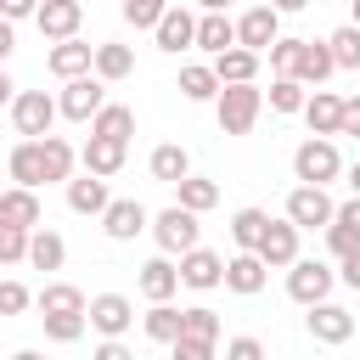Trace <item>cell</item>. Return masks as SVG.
Instances as JSON below:
<instances>
[{"mask_svg": "<svg viewBox=\"0 0 360 360\" xmlns=\"http://www.w3.org/2000/svg\"><path fill=\"white\" fill-rule=\"evenodd\" d=\"M152 236H158L163 253H186V248H197V208H186V202L163 208V214L152 219Z\"/></svg>", "mask_w": 360, "mask_h": 360, "instance_id": "6", "label": "cell"}, {"mask_svg": "<svg viewBox=\"0 0 360 360\" xmlns=\"http://www.w3.org/2000/svg\"><path fill=\"white\" fill-rule=\"evenodd\" d=\"M174 191H180V202H186V208H197V214H208V208L219 202V186H214V180H197V174L174 180Z\"/></svg>", "mask_w": 360, "mask_h": 360, "instance_id": "37", "label": "cell"}, {"mask_svg": "<svg viewBox=\"0 0 360 360\" xmlns=\"http://www.w3.org/2000/svg\"><path fill=\"white\" fill-rule=\"evenodd\" d=\"M225 354H231V360H259L264 349H259V338H231V343H225Z\"/></svg>", "mask_w": 360, "mask_h": 360, "instance_id": "48", "label": "cell"}, {"mask_svg": "<svg viewBox=\"0 0 360 360\" xmlns=\"http://www.w3.org/2000/svg\"><path fill=\"white\" fill-rule=\"evenodd\" d=\"M332 281H338V270L332 264H321V259H292L287 264V298L292 304H321L326 292H332Z\"/></svg>", "mask_w": 360, "mask_h": 360, "instance_id": "3", "label": "cell"}, {"mask_svg": "<svg viewBox=\"0 0 360 360\" xmlns=\"http://www.w3.org/2000/svg\"><path fill=\"white\" fill-rule=\"evenodd\" d=\"M152 34H158V51H186V45H197V17L180 11V6H169Z\"/></svg>", "mask_w": 360, "mask_h": 360, "instance_id": "20", "label": "cell"}, {"mask_svg": "<svg viewBox=\"0 0 360 360\" xmlns=\"http://www.w3.org/2000/svg\"><path fill=\"white\" fill-rule=\"evenodd\" d=\"M281 39V11L276 6H248L242 17H236V45H248V51H270Z\"/></svg>", "mask_w": 360, "mask_h": 360, "instance_id": "7", "label": "cell"}, {"mask_svg": "<svg viewBox=\"0 0 360 360\" xmlns=\"http://www.w3.org/2000/svg\"><path fill=\"white\" fill-rule=\"evenodd\" d=\"M62 309H84V292H79V287H68V281L39 287V315H62Z\"/></svg>", "mask_w": 360, "mask_h": 360, "instance_id": "38", "label": "cell"}, {"mask_svg": "<svg viewBox=\"0 0 360 360\" xmlns=\"http://www.w3.org/2000/svg\"><path fill=\"white\" fill-rule=\"evenodd\" d=\"M270 6H276V11H304L309 0H270Z\"/></svg>", "mask_w": 360, "mask_h": 360, "instance_id": "55", "label": "cell"}, {"mask_svg": "<svg viewBox=\"0 0 360 360\" xmlns=\"http://www.w3.org/2000/svg\"><path fill=\"white\" fill-rule=\"evenodd\" d=\"M169 6L163 0H124V17L135 22V28H158V17H163Z\"/></svg>", "mask_w": 360, "mask_h": 360, "instance_id": "42", "label": "cell"}, {"mask_svg": "<svg viewBox=\"0 0 360 360\" xmlns=\"http://www.w3.org/2000/svg\"><path fill=\"white\" fill-rule=\"evenodd\" d=\"M6 169H11L17 186H34V191H39V186H45V152H39V141L22 135V146L6 152Z\"/></svg>", "mask_w": 360, "mask_h": 360, "instance_id": "18", "label": "cell"}, {"mask_svg": "<svg viewBox=\"0 0 360 360\" xmlns=\"http://www.w3.org/2000/svg\"><path fill=\"white\" fill-rule=\"evenodd\" d=\"M304 79H292V73H276V84H270V107L276 112H304Z\"/></svg>", "mask_w": 360, "mask_h": 360, "instance_id": "36", "label": "cell"}, {"mask_svg": "<svg viewBox=\"0 0 360 360\" xmlns=\"http://www.w3.org/2000/svg\"><path fill=\"white\" fill-rule=\"evenodd\" d=\"M124 146H129V141H112V135H96V129H90V141H84L79 163H84L90 174H107V180H112V174L124 169Z\"/></svg>", "mask_w": 360, "mask_h": 360, "instance_id": "17", "label": "cell"}, {"mask_svg": "<svg viewBox=\"0 0 360 360\" xmlns=\"http://www.w3.org/2000/svg\"><path fill=\"white\" fill-rule=\"evenodd\" d=\"M62 259H68V242L56 236V231H28V264L34 270H62Z\"/></svg>", "mask_w": 360, "mask_h": 360, "instance_id": "26", "label": "cell"}, {"mask_svg": "<svg viewBox=\"0 0 360 360\" xmlns=\"http://www.w3.org/2000/svg\"><path fill=\"white\" fill-rule=\"evenodd\" d=\"M326 45H332L338 68H354V73H360V28H354V22H343V28H338Z\"/></svg>", "mask_w": 360, "mask_h": 360, "instance_id": "39", "label": "cell"}, {"mask_svg": "<svg viewBox=\"0 0 360 360\" xmlns=\"http://www.w3.org/2000/svg\"><path fill=\"white\" fill-rule=\"evenodd\" d=\"M84 326H90V315H84V309L45 315V338H51V343H79V338H84Z\"/></svg>", "mask_w": 360, "mask_h": 360, "instance_id": "35", "label": "cell"}, {"mask_svg": "<svg viewBox=\"0 0 360 360\" xmlns=\"http://www.w3.org/2000/svg\"><path fill=\"white\" fill-rule=\"evenodd\" d=\"M264 225H270V214H264V208H236V214H231V242L259 253V242H264Z\"/></svg>", "mask_w": 360, "mask_h": 360, "instance_id": "29", "label": "cell"}, {"mask_svg": "<svg viewBox=\"0 0 360 360\" xmlns=\"http://www.w3.org/2000/svg\"><path fill=\"white\" fill-rule=\"evenodd\" d=\"M292 56H298V39H276L270 45V68L276 73H292Z\"/></svg>", "mask_w": 360, "mask_h": 360, "instance_id": "46", "label": "cell"}, {"mask_svg": "<svg viewBox=\"0 0 360 360\" xmlns=\"http://www.w3.org/2000/svg\"><path fill=\"white\" fill-rule=\"evenodd\" d=\"M0 219H11V225H22V231H34V225L45 219V208H39L34 186H11V191H0Z\"/></svg>", "mask_w": 360, "mask_h": 360, "instance_id": "22", "label": "cell"}, {"mask_svg": "<svg viewBox=\"0 0 360 360\" xmlns=\"http://www.w3.org/2000/svg\"><path fill=\"white\" fill-rule=\"evenodd\" d=\"M146 225H152V214H146L135 197H112V202L101 208V231H107L112 242H135Z\"/></svg>", "mask_w": 360, "mask_h": 360, "instance_id": "9", "label": "cell"}, {"mask_svg": "<svg viewBox=\"0 0 360 360\" xmlns=\"http://www.w3.org/2000/svg\"><path fill=\"white\" fill-rule=\"evenodd\" d=\"M338 135H360V96L343 101V124H338Z\"/></svg>", "mask_w": 360, "mask_h": 360, "instance_id": "49", "label": "cell"}, {"mask_svg": "<svg viewBox=\"0 0 360 360\" xmlns=\"http://www.w3.org/2000/svg\"><path fill=\"white\" fill-rule=\"evenodd\" d=\"M186 174H191V152H186V146H158V152H152V180L174 186V180H186Z\"/></svg>", "mask_w": 360, "mask_h": 360, "instance_id": "32", "label": "cell"}, {"mask_svg": "<svg viewBox=\"0 0 360 360\" xmlns=\"http://www.w3.org/2000/svg\"><path fill=\"white\" fill-rule=\"evenodd\" d=\"M292 174H298V180H309V186H326V180H338V174H343V158H338L332 135H309V141L292 152Z\"/></svg>", "mask_w": 360, "mask_h": 360, "instance_id": "2", "label": "cell"}, {"mask_svg": "<svg viewBox=\"0 0 360 360\" xmlns=\"http://www.w3.org/2000/svg\"><path fill=\"white\" fill-rule=\"evenodd\" d=\"M349 191H354V197H360V163H354V169H349Z\"/></svg>", "mask_w": 360, "mask_h": 360, "instance_id": "56", "label": "cell"}, {"mask_svg": "<svg viewBox=\"0 0 360 360\" xmlns=\"http://www.w3.org/2000/svg\"><path fill=\"white\" fill-rule=\"evenodd\" d=\"M101 101H107L101 73H96V79H90V73H79V79H68V84H62V96H56L62 118H73V124H90V118L101 112Z\"/></svg>", "mask_w": 360, "mask_h": 360, "instance_id": "4", "label": "cell"}, {"mask_svg": "<svg viewBox=\"0 0 360 360\" xmlns=\"http://www.w3.org/2000/svg\"><path fill=\"white\" fill-rule=\"evenodd\" d=\"M180 332H197V338H219V315H214V309H202V304H191Z\"/></svg>", "mask_w": 360, "mask_h": 360, "instance_id": "43", "label": "cell"}, {"mask_svg": "<svg viewBox=\"0 0 360 360\" xmlns=\"http://www.w3.org/2000/svg\"><path fill=\"white\" fill-rule=\"evenodd\" d=\"M79 0H45L39 11H34V22H39V34L45 39H73L79 34Z\"/></svg>", "mask_w": 360, "mask_h": 360, "instance_id": "19", "label": "cell"}, {"mask_svg": "<svg viewBox=\"0 0 360 360\" xmlns=\"http://www.w3.org/2000/svg\"><path fill=\"white\" fill-rule=\"evenodd\" d=\"M354 28H360V0H354Z\"/></svg>", "mask_w": 360, "mask_h": 360, "instance_id": "58", "label": "cell"}, {"mask_svg": "<svg viewBox=\"0 0 360 360\" xmlns=\"http://www.w3.org/2000/svg\"><path fill=\"white\" fill-rule=\"evenodd\" d=\"M90 129H96V135H112V141H129V135H135V112L118 107V101H101V112L90 118Z\"/></svg>", "mask_w": 360, "mask_h": 360, "instance_id": "31", "label": "cell"}, {"mask_svg": "<svg viewBox=\"0 0 360 360\" xmlns=\"http://www.w3.org/2000/svg\"><path fill=\"white\" fill-rule=\"evenodd\" d=\"M39 152H45V180H68L73 174V146L62 135H39Z\"/></svg>", "mask_w": 360, "mask_h": 360, "instance_id": "34", "label": "cell"}, {"mask_svg": "<svg viewBox=\"0 0 360 360\" xmlns=\"http://www.w3.org/2000/svg\"><path fill=\"white\" fill-rule=\"evenodd\" d=\"M214 343H219V338H197V332H180L169 349H174V360H214Z\"/></svg>", "mask_w": 360, "mask_h": 360, "instance_id": "41", "label": "cell"}, {"mask_svg": "<svg viewBox=\"0 0 360 360\" xmlns=\"http://www.w3.org/2000/svg\"><path fill=\"white\" fill-rule=\"evenodd\" d=\"M326 248H332V259H343L349 248H360V236H354L349 225H338V219H332V225H326Z\"/></svg>", "mask_w": 360, "mask_h": 360, "instance_id": "45", "label": "cell"}, {"mask_svg": "<svg viewBox=\"0 0 360 360\" xmlns=\"http://www.w3.org/2000/svg\"><path fill=\"white\" fill-rule=\"evenodd\" d=\"M214 73H219V84H242V79H253V73H259V51L231 45V51H219V56H214Z\"/></svg>", "mask_w": 360, "mask_h": 360, "instance_id": "25", "label": "cell"}, {"mask_svg": "<svg viewBox=\"0 0 360 360\" xmlns=\"http://www.w3.org/2000/svg\"><path fill=\"white\" fill-rule=\"evenodd\" d=\"M11 96H17V84H11V73H6V62H0V107H6Z\"/></svg>", "mask_w": 360, "mask_h": 360, "instance_id": "54", "label": "cell"}, {"mask_svg": "<svg viewBox=\"0 0 360 360\" xmlns=\"http://www.w3.org/2000/svg\"><path fill=\"white\" fill-rule=\"evenodd\" d=\"M180 96H186V101H214V96H219V73L202 68V62L180 68Z\"/></svg>", "mask_w": 360, "mask_h": 360, "instance_id": "30", "label": "cell"}, {"mask_svg": "<svg viewBox=\"0 0 360 360\" xmlns=\"http://www.w3.org/2000/svg\"><path fill=\"white\" fill-rule=\"evenodd\" d=\"M45 62H51V73H56V79H79V73H90V68H96V45H84V39L73 34V39H56Z\"/></svg>", "mask_w": 360, "mask_h": 360, "instance_id": "16", "label": "cell"}, {"mask_svg": "<svg viewBox=\"0 0 360 360\" xmlns=\"http://www.w3.org/2000/svg\"><path fill=\"white\" fill-rule=\"evenodd\" d=\"M338 281H343V287H354V292H360V248H349V253H343V259H338Z\"/></svg>", "mask_w": 360, "mask_h": 360, "instance_id": "47", "label": "cell"}, {"mask_svg": "<svg viewBox=\"0 0 360 360\" xmlns=\"http://www.w3.org/2000/svg\"><path fill=\"white\" fill-rule=\"evenodd\" d=\"M34 11H39V0H0V17H11V22L17 17H34Z\"/></svg>", "mask_w": 360, "mask_h": 360, "instance_id": "51", "label": "cell"}, {"mask_svg": "<svg viewBox=\"0 0 360 360\" xmlns=\"http://www.w3.org/2000/svg\"><path fill=\"white\" fill-rule=\"evenodd\" d=\"M174 287H180V264H169V259H146L141 264V292L158 304V298H174Z\"/></svg>", "mask_w": 360, "mask_h": 360, "instance_id": "27", "label": "cell"}, {"mask_svg": "<svg viewBox=\"0 0 360 360\" xmlns=\"http://www.w3.org/2000/svg\"><path fill=\"white\" fill-rule=\"evenodd\" d=\"M304 326H309V338L315 343H349L354 338V315L343 309V304H309V315H304Z\"/></svg>", "mask_w": 360, "mask_h": 360, "instance_id": "10", "label": "cell"}, {"mask_svg": "<svg viewBox=\"0 0 360 360\" xmlns=\"http://www.w3.org/2000/svg\"><path fill=\"white\" fill-rule=\"evenodd\" d=\"M332 73H338V56H332V45H326V39H298L292 79H304V84H321V79H332Z\"/></svg>", "mask_w": 360, "mask_h": 360, "instance_id": "11", "label": "cell"}, {"mask_svg": "<svg viewBox=\"0 0 360 360\" xmlns=\"http://www.w3.org/2000/svg\"><path fill=\"white\" fill-rule=\"evenodd\" d=\"M180 281L197 287V292H208V287L225 281V259L208 253V248H186V253H180Z\"/></svg>", "mask_w": 360, "mask_h": 360, "instance_id": "13", "label": "cell"}, {"mask_svg": "<svg viewBox=\"0 0 360 360\" xmlns=\"http://www.w3.org/2000/svg\"><path fill=\"white\" fill-rule=\"evenodd\" d=\"M197 6H202V11H225L231 0H197Z\"/></svg>", "mask_w": 360, "mask_h": 360, "instance_id": "57", "label": "cell"}, {"mask_svg": "<svg viewBox=\"0 0 360 360\" xmlns=\"http://www.w3.org/2000/svg\"><path fill=\"white\" fill-rule=\"evenodd\" d=\"M56 101L45 96V90H22V96H11V124H17V135H51V124H56Z\"/></svg>", "mask_w": 360, "mask_h": 360, "instance_id": "5", "label": "cell"}, {"mask_svg": "<svg viewBox=\"0 0 360 360\" xmlns=\"http://www.w3.org/2000/svg\"><path fill=\"white\" fill-rule=\"evenodd\" d=\"M304 118H309V135H338V124H343V101H338L332 90H315V96L304 101Z\"/></svg>", "mask_w": 360, "mask_h": 360, "instance_id": "23", "label": "cell"}, {"mask_svg": "<svg viewBox=\"0 0 360 360\" xmlns=\"http://www.w3.org/2000/svg\"><path fill=\"white\" fill-rule=\"evenodd\" d=\"M84 315H90V326H96L101 338H118V332L135 321V309H129V298H124V292H101V298H90V304H84Z\"/></svg>", "mask_w": 360, "mask_h": 360, "instance_id": "15", "label": "cell"}, {"mask_svg": "<svg viewBox=\"0 0 360 360\" xmlns=\"http://www.w3.org/2000/svg\"><path fill=\"white\" fill-rule=\"evenodd\" d=\"M17 259H28V231L0 219V264H17Z\"/></svg>", "mask_w": 360, "mask_h": 360, "instance_id": "40", "label": "cell"}, {"mask_svg": "<svg viewBox=\"0 0 360 360\" xmlns=\"http://www.w3.org/2000/svg\"><path fill=\"white\" fill-rule=\"evenodd\" d=\"M96 360H129V349H124L118 338H101V343H96Z\"/></svg>", "mask_w": 360, "mask_h": 360, "instance_id": "52", "label": "cell"}, {"mask_svg": "<svg viewBox=\"0 0 360 360\" xmlns=\"http://www.w3.org/2000/svg\"><path fill=\"white\" fill-rule=\"evenodd\" d=\"M197 45L214 51V56L231 51V45H236V22H231L225 11H202V17H197Z\"/></svg>", "mask_w": 360, "mask_h": 360, "instance_id": "24", "label": "cell"}, {"mask_svg": "<svg viewBox=\"0 0 360 360\" xmlns=\"http://www.w3.org/2000/svg\"><path fill=\"white\" fill-rule=\"evenodd\" d=\"M264 276H270V264H264L253 248H242L236 259H225V287H231V292H242V298L264 292Z\"/></svg>", "mask_w": 360, "mask_h": 360, "instance_id": "14", "label": "cell"}, {"mask_svg": "<svg viewBox=\"0 0 360 360\" xmlns=\"http://www.w3.org/2000/svg\"><path fill=\"white\" fill-rule=\"evenodd\" d=\"M96 73L101 79H129L135 73V51L129 45H96Z\"/></svg>", "mask_w": 360, "mask_h": 360, "instance_id": "33", "label": "cell"}, {"mask_svg": "<svg viewBox=\"0 0 360 360\" xmlns=\"http://www.w3.org/2000/svg\"><path fill=\"white\" fill-rule=\"evenodd\" d=\"M112 197H107V174H79V180H68V208L73 214H101Z\"/></svg>", "mask_w": 360, "mask_h": 360, "instance_id": "21", "label": "cell"}, {"mask_svg": "<svg viewBox=\"0 0 360 360\" xmlns=\"http://www.w3.org/2000/svg\"><path fill=\"white\" fill-rule=\"evenodd\" d=\"M17 51V34H11V17H0V62Z\"/></svg>", "mask_w": 360, "mask_h": 360, "instance_id": "53", "label": "cell"}, {"mask_svg": "<svg viewBox=\"0 0 360 360\" xmlns=\"http://www.w3.org/2000/svg\"><path fill=\"white\" fill-rule=\"evenodd\" d=\"M180 326H186V309H174L169 298H158V304L146 309V338H152V343H174Z\"/></svg>", "mask_w": 360, "mask_h": 360, "instance_id": "28", "label": "cell"}, {"mask_svg": "<svg viewBox=\"0 0 360 360\" xmlns=\"http://www.w3.org/2000/svg\"><path fill=\"white\" fill-rule=\"evenodd\" d=\"M259 259H264L270 270H287V264L298 259V225H292V219H270V225H264V242H259Z\"/></svg>", "mask_w": 360, "mask_h": 360, "instance_id": "12", "label": "cell"}, {"mask_svg": "<svg viewBox=\"0 0 360 360\" xmlns=\"http://www.w3.org/2000/svg\"><path fill=\"white\" fill-rule=\"evenodd\" d=\"M332 197H326V186H292V197H287V219L298 225V231H315V225H332Z\"/></svg>", "mask_w": 360, "mask_h": 360, "instance_id": "8", "label": "cell"}, {"mask_svg": "<svg viewBox=\"0 0 360 360\" xmlns=\"http://www.w3.org/2000/svg\"><path fill=\"white\" fill-rule=\"evenodd\" d=\"M259 107H264V90H253V79L219 84V96H214V118H219L225 135H248L259 124Z\"/></svg>", "mask_w": 360, "mask_h": 360, "instance_id": "1", "label": "cell"}, {"mask_svg": "<svg viewBox=\"0 0 360 360\" xmlns=\"http://www.w3.org/2000/svg\"><path fill=\"white\" fill-rule=\"evenodd\" d=\"M28 309V287L22 281H0V315H22Z\"/></svg>", "mask_w": 360, "mask_h": 360, "instance_id": "44", "label": "cell"}, {"mask_svg": "<svg viewBox=\"0 0 360 360\" xmlns=\"http://www.w3.org/2000/svg\"><path fill=\"white\" fill-rule=\"evenodd\" d=\"M332 219H338V225H349V231L360 236V197H349V202H343V208H338Z\"/></svg>", "mask_w": 360, "mask_h": 360, "instance_id": "50", "label": "cell"}]
</instances>
